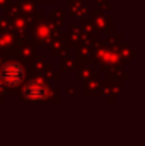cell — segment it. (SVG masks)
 <instances>
[{"label": "cell", "mask_w": 145, "mask_h": 146, "mask_svg": "<svg viewBox=\"0 0 145 146\" xmlns=\"http://www.w3.org/2000/svg\"><path fill=\"white\" fill-rule=\"evenodd\" d=\"M22 76H24V68L19 63H7L0 70V82L9 87L17 85L22 80Z\"/></svg>", "instance_id": "6da1fadb"}, {"label": "cell", "mask_w": 145, "mask_h": 146, "mask_svg": "<svg viewBox=\"0 0 145 146\" xmlns=\"http://www.w3.org/2000/svg\"><path fill=\"white\" fill-rule=\"evenodd\" d=\"M24 97L31 102H41L46 97V85L41 80H33L24 87Z\"/></svg>", "instance_id": "7a4b0ae2"}]
</instances>
